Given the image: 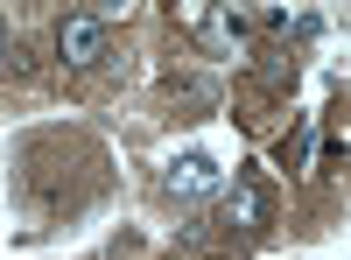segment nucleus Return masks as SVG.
I'll return each instance as SVG.
<instances>
[{
  "label": "nucleus",
  "instance_id": "nucleus-1",
  "mask_svg": "<svg viewBox=\"0 0 351 260\" xmlns=\"http://www.w3.org/2000/svg\"><path fill=\"white\" fill-rule=\"evenodd\" d=\"M56 56H64L71 71L106 64V56H112V28H106V14H64V21H56Z\"/></svg>",
  "mask_w": 351,
  "mask_h": 260
},
{
  "label": "nucleus",
  "instance_id": "nucleus-2",
  "mask_svg": "<svg viewBox=\"0 0 351 260\" xmlns=\"http://www.w3.org/2000/svg\"><path fill=\"white\" fill-rule=\"evenodd\" d=\"M183 21L197 28V43L211 49V56H246V36H253V21H246L239 8H190Z\"/></svg>",
  "mask_w": 351,
  "mask_h": 260
},
{
  "label": "nucleus",
  "instance_id": "nucleus-3",
  "mask_svg": "<svg viewBox=\"0 0 351 260\" xmlns=\"http://www.w3.org/2000/svg\"><path fill=\"white\" fill-rule=\"evenodd\" d=\"M169 197H176V204H204V197H218L225 190V169L211 162V155H204V148H190V155H176L169 162Z\"/></svg>",
  "mask_w": 351,
  "mask_h": 260
},
{
  "label": "nucleus",
  "instance_id": "nucleus-4",
  "mask_svg": "<svg viewBox=\"0 0 351 260\" xmlns=\"http://www.w3.org/2000/svg\"><path fill=\"white\" fill-rule=\"evenodd\" d=\"M225 225H232V233H267V225H274V190L267 183H260V176H239V183H232L225 190Z\"/></svg>",
  "mask_w": 351,
  "mask_h": 260
},
{
  "label": "nucleus",
  "instance_id": "nucleus-5",
  "mask_svg": "<svg viewBox=\"0 0 351 260\" xmlns=\"http://www.w3.org/2000/svg\"><path fill=\"white\" fill-rule=\"evenodd\" d=\"M169 99H183V106H197V113H211V106H218V84H204V78H169Z\"/></svg>",
  "mask_w": 351,
  "mask_h": 260
},
{
  "label": "nucleus",
  "instance_id": "nucleus-6",
  "mask_svg": "<svg viewBox=\"0 0 351 260\" xmlns=\"http://www.w3.org/2000/svg\"><path fill=\"white\" fill-rule=\"evenodd\" d=\"M309 155H316V127L302 120V127H295V141H281V162H288V169H309Z\"/></svg>",
  "mask_w": 351,
  "mask_h": 260
},
{
  "label": "nucleus",
  "instance_id": "nucleus-7",
  "mask_svg": "<svg viewBox=\"0 0 351 260\" xmlns=\"http://www.w3.org/2000/svg\"><path fill=\"white\" fill-rule=\"evenodd\" d=\"M8 64H14V28L0 21V71H8Z\"/></svg>",
  "mask_w": 351,
  "mask_h": 260
},
{
  "label": "nucleus",
  "instance_id": "nucleus-8",
  "mask_svg": "<svg viewBox=\"0 0 351 260\" xmlns=\"http://www.w3.org/2000/svg\"><path fill=\"white\" fill-rule=\"evenodd\" d=\"M169 260H197V253H169Z\"/></svg>",
  "mask_w": 351,
  "mask_h": 260
}]
</instances>
